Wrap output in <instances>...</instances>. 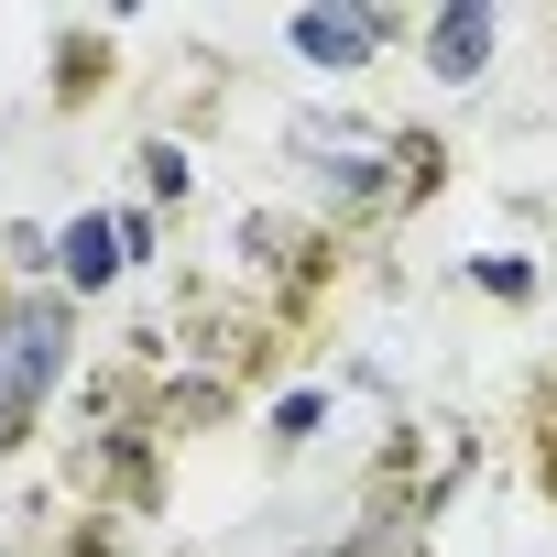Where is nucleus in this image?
Returning a JSON list of instances; mask_svg holds the SVG:
<instances>
[{
    "label": "nucleus",
    "mask_w": 557,
    "mask_h": 557,
    "mask_svg": "<svg viewBox=\"0 0 557 557\" xmlns=\"http://www.w3.org/2000/svg\"><path fill=\"white\" fill-rule=\"evenodd\" d=\"M296 153H307L339 197H416V186H426V164H437L426 143L372 132V121H339V110H329V121H296Z\"/></svg>",
    "instance_id": "1"
},
{
    "label": "nucleus",
    "mask_w": 557,
    "mask_h": 557,
    "mask_svg": "<svg viewBox=\"0 0 557 557\" xmlns=\"http://www.w3.org/2000/svg\"><path fill=\"white\" fill-rule=\"evenodd\" d=\"M66 350H77V318H66V296H23L12 318H0V448H12V437L34 426V405L55 394Z\"/></svg>",
    "instance_id": "2"
},
{
    "label": "nucleus",
    "mask_w": 557,
    "mask_h": 557,
    "mask_svg": "<svg viewBox=\"0 0 557 557\" xmlns=\"http://www.w3.org/2000/svg\"><path fill=\"white\" fill-rule=\"evenodd\" d=\"M383 12H296V55H318V66H361V55H383Z\"/></svg>",
    "instance_id": "3"
},
{
    "label": "nucleus",
    "mask_w": 557,
    "mask_h": 557,
    "mask_svg": "<svg viewBox=\"0 0 557 557\" xmlns=\"http://www.w3.org/2000/svg\"><path fill=\"white\" fill-rule=\"evenodd\" d=\"M481 55H492V0H459V12L426 34V66L459 88V77H481Z\"/></svg>",
    "instance_id": "4"
},
{
    "label": "nucleus",
    "mask_w": 557,
    "mask_h": 557,
    "mask_svg": "<svg viewBox=\"0 0 557 557\" xmlns=\"http://www.w3.org/2000/svg\"><path fill=\"white\" fill-rule=\"evenodd\" d=\"M110 273H121V219H77L66 230V285L88 296V285H110Z\"/></svg>",
    "instance_id": "5"
},
{
    "label": "nucleus",
    "mask_w": 557,
    "mask_h": 557,
    "mask_svg": "<svg viewBox=\"0 0 557 557\" xmlns=\"http://www.w3.org/2000/svg\"><path fill=\"white\" fill-rule=\"evenodd\" d=\"M143 175H153V197H175V186H186V153H175V143H153V153H143Z\"/></svg>",
    "instance_id": "6"
}]
</instances>
